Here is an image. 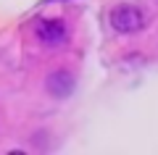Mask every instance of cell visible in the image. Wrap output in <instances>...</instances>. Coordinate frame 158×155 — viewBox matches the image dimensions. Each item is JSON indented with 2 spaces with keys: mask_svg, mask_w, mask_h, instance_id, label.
<instances>
[{
  "mask_svg": "<svg viewBox=\"0 0 158 155\" xmlns=\"http://www.w3.org/2000/svg\"><path fill=\"white\" fill-rule=\"evenodd\" d=\"M111 27L116 29L118 34H137L145 27V16L137 6H129V3H121V6L111 8V16H108Z\"/></svg>",
  "mask_w": 158,
  "mask_h": 155,
  "instance_id": "1",
  "label": "cell"
},
{
  "mask_svg": "<svg viewBox=\"0 0 158 155\" xmlns=\"http://www.w3.org/2000/svg\"><path fill=\"white\" fill-rule=\"evenodd\" d=\"M34 37L40 39L42 45H63L69 39V27L63 18H37L34 21Z\"/></svg>",
  "mask_w": 158,
  "mask_h": 155,
  "instance_id": "2",
  "label": "cell"
},
{
  "mask_svg": "<svg viewBox=\"0 0 158 155\" xmlns=\"http://www.w3.org/2000/svg\"><path fill=\"white\" fill-rule=\"evenodd\" d=\"M45 89H48L50 97L66 100V97H71L74 89H77V76H74L69 68H53L45 76Z\"/></svg>",
  "mask_w": 158,
  "mask_h": 155,
  "instance_id": "3",
  "label": "cell"
}]
</instances>
